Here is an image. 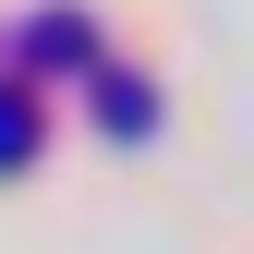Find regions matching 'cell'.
<instances>
[{
	"mask_svg": "<svg viewBox=\"0 0 254 254\" xmlns=\"http://www.w3.org/2000/svg\"><path fill=\"white\" fill-rule=\"evenodd\" d=\"M37 145H49V97H37L24 73H0V170H24Z\"/></svg>",
	"mask_w": 254,
	"mask_h": 254,
	"instance_id": "3957f363",
	"label": "cell"
},
{
	"mask_svg": "<svg viewBox=\"0 0 254 254\" xmlns=\"http://www.w3.org/2000/svg\"><path fill=\"white\" fill-rule=\"evenodd\" d=\"M97 61H109V24L85 12V0H49V12L24 24V85L37 73H97Z\"/></svg>",
	"mask_w": 254,
	"mask_h": 254,
	"instance_id": "6da1fadb",
	"label": "cell"
},
{
	"mask_svg": "<svg viewBox=\"0 0 254 254\" xmlns=\"http://www.w3.org/2000/svg\"><path fill=\"white\" fill-rule=\"evenodd\" d=\"M85 109H97V133H157V85L133 73V61H97V73H85Z\"/></svg>",
	"mask_w": 254,
	"mask_h": 254,
	"instance_id": "7a4b0ae2",
	"label": "cell"
}]
</instances>
